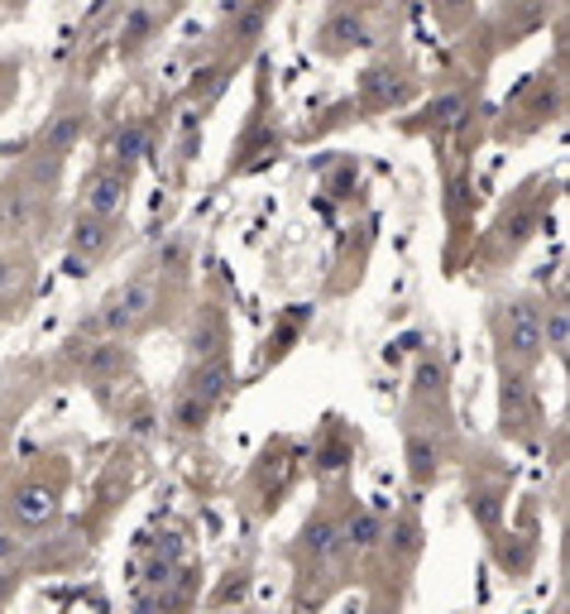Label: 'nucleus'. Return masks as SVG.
<instances>
[{"instance_id":"nucleus-17","label":"nucleus","mask_w":570,"mask_h":614,"mask_svg":"<svg viewBox=\"0 0 570 614\" xmlns=\"http://www.w3.org/2000/svg\"><path fill=\"white\" fill-rule=\"evenodd\" d=\"M427 116H432V125H455L465 116V96H441V102L427 111Z\"/></svg>"},{"instance_id":"nucleus-16","label":"nucleus","mask_w":570,"mask_h":614,"mask_svg":"<svg viewBox=\"0 0 570 614\" xmlns=\"http://www.w3.org/2000/svg\"><path fill=\"white\" fill-rule=\"evenodd\" d=\"M394 553H403V561H412L422 553V537H417V523H398L394 529Z\"/></svg>"},{"instance_id":"nucleus-20","label":"nucleus","mask_w":570,"mask_h":614,"mask_svg":"<svg viewBox=\"0 0 570 614\" xmlns=\"http://www.w3.org/2000/svg\"><path fill=\"white\" fill-rule=\"evenodd\" d=\"M5 591H15V576H10L5 567H0V600H5Z\"/></svg>"},{"instance_id":"nucleus-12","label":"nucleus","mask_w":570,"mask_h":614,"mask_svg":"<svg viewBox=\"0 0 570 614\" xmlns=\"http://www.w3.org/2000/svg\"><path fill=\"white\" fill-rule=\"evenodd\" d=\"M211 413H217V408L201 404L197 394H187V390H183V394L173 398V428H177V432H201V428L211 422Z\"/></svg>"},{"instance_id":"nucleus-14","label":"nucleus","mask_w":570,"mask_h":614,"mask_svg":"<svg viewBox=\"0 0 570 614\" xmlns=\"http://www.w3.org/2000/svg\"><path fill=\"white\" fill-rule=\"evenodd\" d=\"M566 341H570L566 308H547V317H542V346H551V356H566Z\"/></svg>"},{"instance_id":"nucleus-18","label":"nucleus","mask_w":570,"mask_h":614,"mask_svg":"<svg viewBox=\"0 0 570 614\" xmlns=\"http://www.w3.org/2000/svg\"><path fill=\"white\" fill-rule=\"evenodd\" d=\"M10 86H15V68H5V62H0V102L10 96Z\"/></svg>"},{"instance_id":"nucleus-11","label":"nucleus","mask_w":570,"mask_h":614,"mask_svg":"<svg viewBox=\"0 0 570 614\" xmlns=\"http://www.w3.org/2000/svg\"><path fill=\"white\" fill-rule=\"evenodd\" d=\"M370 44V34H364V24L354 15H331L322 24V48L326 54H346V48H360Z\"/></svg>"},{"instance_id":"nucleus-8","label":"nucleus","mask_w":570,"mask_h":614,"mask_svg":"<svg viewBox=\"0 0 570 614\" xmlns=\"http://www.w3.org/2000/svg\"><path fill=\"white\" fill-rule=\"evenodd\" d=\"M72 259H96L101 255V250H106L110 245V221L106 217H92V211H82V217H78V225H72Z\"/></svg>"},{"instance_id":"nucleus-10","label":"nucleus","mask_w":570,"mask_h":614,"mask_svg":"<svg viewBox=\"0 0 570 614\" xmlns=\"http://www.w3.org/2000/svg\"><path fill=\"white\" fill-rule=\"evenodd\" d=\"M408 471H412V485H432L437 471H441V451L427 432H408Z\"/></svg>"},{"instance_id":"nucleus-9","label":"nucleus","mask_w":570,"mask_h":614,"mask_svg":"<svg viewBox=\"0 0 570 614\" xmlns=\"http://www.w3.org/2000/svg\"><path fill=\"white\" fill-rule=\"evenodd\" d=\"M384 543V519L370 509H354L350 523L340 529V547H354V553H370V547Z\"/></svg>"},{"instance_id":"nucleus-2","label":"nucleus","mask_w":570,"mask_h":614,"mask_svg":"<svg viewBox=\"0 0 570 614\" xmlns=\"http://www.w3.org/2000/svg\"><path fill=\"white\" fill-rule=\"evenodd\" d=\"M149 312H154V283L149 279H130L125 288H116V293L101 303L96 312V327L116 332V336H130L149 322Z\"/></svg>"},{"instance_id":"nucleus-15","label":"nucleus","mask_w":570,"mask_h":614,"mask_svg":"<svg viewBox=\"0 0 570 614\" xmlns=\"http://www.w3.org/2000/svg\"><path fill=\"white\" fill-rule=\"evenodd\" d=\"M139 154H144V130H139V125H130V130L116 135V159H125V164H130V159H139Z\"/></svg>"},{"instance_id":"nucleus-3","label":"nucleus","mask_w":570,"mask_h":614,"mask_svg":"<svg viewBox=\"0 0 570 614\" xmlns=\"http://www.w3.org/2000/svg\"><path fill=\"white\" fill-rule=\"evenodd\" d=\"M125 197H130V178H125L120 169H96L92 178L82 183V211H92V217H116L125 207Z\"/></svg>"},{"instance_id":"nucleus-4","label":"nucleus","mask_w":570,"mask_h":614,"mask_svg":"<svg viewBox=\"0 0 570 614\" xmlns=\"http://www.w3.org/2000/svg\"><path fill=\"white\" fill-rule=\"evenodd\" d=\"M302 557L312 561V567H326V561H336L340 553V523L331 519V513H312L307 529H302Z\"/></svg>"},{"instance_id":"nucleus-1","label":"nucleus","mask_w":570,"mask_h":614,"mask_svg":"<svg viewBox=\"0 0 570 614\" xmlns=\"http://www.w3.org/2000/svg\"><path fill=\"white\" fill-rule=\"evenodd\" d=\"M493 327H499V341H503V356L509 360H537L542 350V312L537 303H527V298H513V303L499 308V317H493Z\"/></svg>"},{"instance_id":"nucleus-13","label":"nucleus","mask_w":570,"mask_h":614,"mask_svg":"<svg viewBox=\"0 0 570 614\" xmlns=\"http://www.w3.org/2000/svg\"><path fill=\"white\" fill-rule=\"evenodd\" d=\"M364 92H370L374 106H394L408 96V82H398V72H388V68H374V72H364Z\"/></svg>"},{"instance_id":"nucleus-5","label":"nucleus","mask_w":570,"mask_h":614,"mask_svg":"<svg viewBox=\"0 0 570 614\" xmlns=\"http://www.w3.org/2000/svg\"><path fill=\"white\" fill-rule=\"evenodd\" d=\"M72 356H78L82 374H92V380H116L125 370V350L116 341H72Z\"/></svg>"},{"instance_id":"nucleus-6","label":"nucleus","mask_w":570,"mask_h":614,"mask_svg":"<svg viewBox=\"0 0 570 614\" xmlns=\"http://www.w3.org/2000/svg\"><path fill=\"white\" fill-rule=\"evenodd\" d=\"M187 394H197L201 404H211V408H217L221 398L231 394V366H225L221 356H207L193 374H187Z\"/></svg>"},{"instance_id":"nucleus-7","label":"nucleus","mask_w":570,"mask_h":614,"mask_svg":"<svg viewBox=\"0 0 570 614\" xmlns=\"http://www.w3.org/2000/svg\"><path fill=\"white\" fill-rule=\"evenodd\" d=\"M58 509V499L48 485H24V490H15V499H10V519L15 523H48Z\"/></svg>"},{"instance_id":"nucleus-21","label":"nucleus","mask_w":570,"mask_h":614,"mask_svg":"<svg viewBox=\"0 0 570 614\" xmlns=\"http://www.w3.org/2000/svg\"><path fill=\"white\" fill-rule=\"evenodd\" d=\"M10 283V265H5V259H0V288H5Z\"/></svg>"},{"instance_id":"nucleus-19","label":"nucleus","mask_w":570,"mask_h":614,"mask_svg":"<svg viewBox=\"0 0 570 614\" xmlns=\"http://www.w3.org/2000/svg\"><path fill=\"white\" fill-rule=\"evenodd\" d=\"M15 553H20V543H15V537H5V533H0V561H10Z\"/></svg>"}]
</instances>
